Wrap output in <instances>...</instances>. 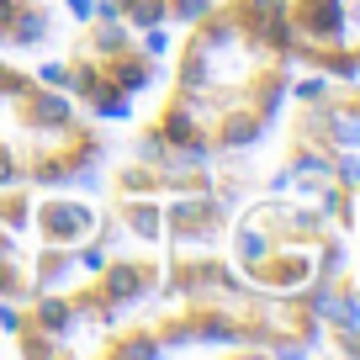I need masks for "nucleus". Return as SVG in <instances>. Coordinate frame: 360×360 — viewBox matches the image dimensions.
<instances>
[{
    "label": "nucleus",
    "mask_w": 360,
    "mask_h": 360,
    "mask_svg": "<svg viewBox=\"0 0 360 360\" xmlns=\"http://www.w3.org/2000/svg\"><path fill=\"white\" fill-rule=\"evenodd\" d=\"M297 69L360 79V0H281Z\"/></svg>",
    "instance_id": "5"
},
{
    "label": "nucleus",
    "mask_w": 360,
    "mask_h": 360,
    "mask_svg": "<svg viewBox=\"0 0 360 360\" xmlns=\"http://www.w3.org/2000/svg\"><path fill=\"white\" fill-rule=\"evenodd\" d=\"M32 297V196L27 186H0V302Z\"/></svg>",
    "instance_id": "6"
},
{
    "label": "nucleus",
    "mask_w": 360,
    "mask_h": 360,
    "mask_svg": "<svg viewBox=\"0 0 360 360\" xmlns=\"http://www.w3.org/2000/svg\"><path fill=\"white\" fill-rule=\"evenodd\" d=\"M228 255L255 286L276 297H313L318 307L355 281V244L339 212L302 180L238 202L228 223Z\"/></svg>",
    "instance_id": "2"
},
{
    "label": "nucleus",
    "mask_w": 360,
    "mask_h": 360,
    "mask_svg": "<svg viewBox=\"0 0 360 360\" xmlns=\"http://www.w3.org/2000/svg\"><path fill=\"white\" fill-rule=\"evenodd\" d=\"M106 159V127L48 75L0 58V186H69Z\"/></svg>",
    "instance_id": "3"
},
{
    "label": "nucleus",
    "mask_w": 360,
    "mask_h": 360,
    "mask_svg": "<svg viewBox=\"0 0 360 360\" xmlns=\"http://www.w3.org/2000/svg\"><path fill=\"white\" fill-rule=\"evenodd\" d=\"M53 32V11L43 0H0V48H37Z\"/></svg>",
    "instance_id": "7"
},
{
    "label": "nucleus",
    "mask_w": 360,
    "mask_h": 360,
    "mask_svg": "<svg viewBox=\"0 0 360 360\" xmlns=\"http://www.w3.org/2000/svg\"><path fill=\"white\" fill-rule=\"evenodd\" d=\"M101 6L112 16H122L127 27H138V32H159L169 22H191L207 0H101Z\"/></svg>",
    "instance_id": "8"
},
{
    "label": "nucleus",
    "mask_w": 360,
    "mask_h": 360,
    "mask_svg": "<svg viewBox=\"0 0 360 360\" xmlns=\"http://www.w3.org/2000/svg\"><path fill=\"white\" fill-rule=\"evenodd\" d=\"M159 58H165V37L138 32L101 6L96 16L79 22V32L69 37L64 58L48 69V79L69 90L96 122H112V117L133 112V101L159 79Z\"/></svg>",
    "instance_id": "4"
},
{
    "label": "nucleus",
    "mask_w": 360,
    "mask_h": 360,
    "mask_svg": "<svg viewBox=\"0 0 360 360\" xmlns=\"http://www.w3.org/2000/svg\"><path fill=\"white\" fill-rule=\"evenodd\" d=\"M292 37L281 0H207L180 37L169 85L138 143L148 154L223 159L276 127L292 96Z\"/></svg>",
    "instance_id": "1"
}]
</instances>
